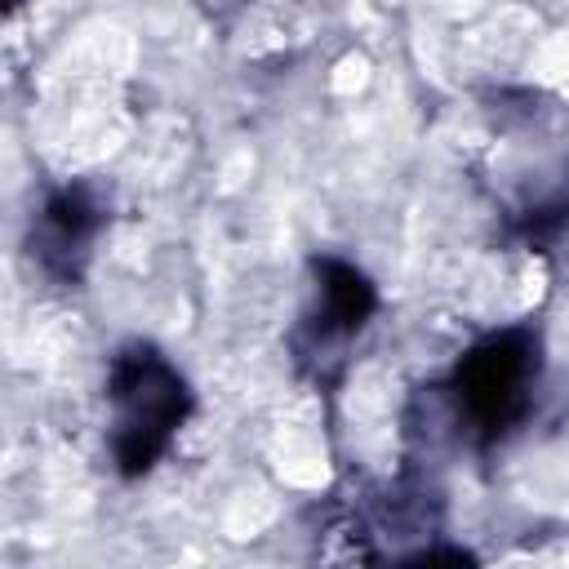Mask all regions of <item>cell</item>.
<instances>
[{"mask_svg": "<svg viewBox=\"0 0 569 569\" xmlns=\"http://www.w3.org/2000/svg\"><path fill=\"white\" fill-rule=\"evenodd\" d=\"M533 378H538V342L525 329H507L476 342L453 369L462 413L485 440L511 431L525 418Z\"/></svg>", "mask_w": 569, "mask_h": 569, "instance_id": "7a4b0ae2", "label": "cell"}, {"mask_svg": "<svg viewBox=\"0 0 569 569\" xmlns=\"http://www.w3.org/2000/svg\"><path fill=\"white\" fill-rule=\"evenodd\" d=\"M107 409L111 431L107 449L120 476H142L160 462L169 440L191 413L187 378L147 342H129L111 356L107 369Z\"/></svg>", "mask_w": 569, "mask_h": 569, "instance_id": "6da1fadb", "label": "cell"}, {"mask_svg": "<svg viewBox=\"0 0 569 569\" xmlns=\"http://www.w3.org/2000/svg\"><path fill=\"white\" fill-rule=\"evenodd\" d=\"M93 227H98V218H93V209L84 204V196H80V191H62V196H53V200L44 204V218H40V249H31V253H40V262L53 267V253L84 249L89 236H93Z\"/></svg>", "mask_w": 569, "mask_h": 569, "instance_id": "277c9868", "label": "cell"}, {"mask_svg": "<svg viewBox=\"0 0 569 569\" xmlns=\"http://www.w3.org/2000/svg\"><path fill=\"white\" fill-rule=\"evenodd\" d=\"M13 4H18V0H9V9H13Z\"/></svg>", "mask_w": 569, "mask_h": 569, "instance_id": "5b68a950", "label": "cell"}, {"mask_svg": "<svg viewBox=\"0 0 569 569\" xmlns=\"http://www.w3.org/2000/svg\"><path fill=\"white\" fill-rule=\"evenodd\" d=\"M316 276H320L325 325L342 329V333H356L378 307V293H373L369 276L356 271L351 262H338V258H316Z\"/></svg>", "mask_w": 569, "mask_h": 569, "instance_id": "3957f363", "label": "cell"}]
</instances>
